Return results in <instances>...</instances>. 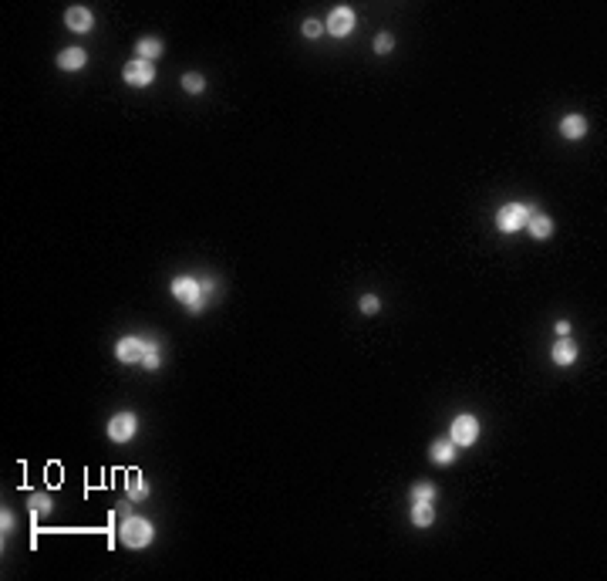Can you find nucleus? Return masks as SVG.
Instances as JSON below:
<instances>
[{
	"label": "nucleus",
	"mask_w": 607,
	"mask_h": 581,
	"mask_svg": "<svg viewBox=\"0 0 607 581\" xmlns=\"http://www.w3.org/2000/svg\"><path fill=\"white\" fill-rule=\"evenodd\" d=\"M118 541L125 548H132V551H142V548H149L152 541H155V527L142 514H125L122 524H118Z\"/></svg>",
	"instance_id": "f257e3e1"
},
{
	"label": "nucleus",
	"mask_w": 607,
	"mask_h": 581,
	"mask_svg": "<svg viewBox=\"0 0 607 581\" xmlns=\"http://www.w3.org/2000/svg\"><path fill=\"white\" fill-rule=\"evenodd\" d=\"M169 290H173L175 301H182L186 304V311L189 314H203L206 311V294H203V281H196V277H189V274H182V277H175L173 284H169Z\"/></svg>",
	"instance_id": "f03ea898"
},
{
	"label": "nucleus",
	"mask_w": 607,
	"mask_h": 581,
	"mask_svg": "<svg viewBox=\"0 0 607 581\" xmlns=\"http://www.w3.org/2000/svg\"><path fill=\"white\" fill-rule=\"evenodd\" d=\"M530 213H533V206H526V203H506V206H499L496 210L499 233H520L523 226H526V220H530Z\"/></svg>",
	"instance_id": "7ed1b4c3"
},
{
	"label": "nucleus",
	"mask_w": 607,
	"mask_h": 581,
	"mask_svg": "<svg viewBox=\"0 0 607 581\" xmlns=\"http://www.w3.org/2000/svg\"><path fill=\"white\" fill-rule=\"evenodd\" d=\"M449 440H452L459 449H469L479 440V419L473 412H459L449 426Z\"/></svg>",
	"instance_id": "20e7f679"
},
{
	"label": "nucleus",
	"mask_w": 607,
	"mask_h": 581,
	"mask_svg": "<svg viewBox=\"0 0 607 581\" xmlns=\"http://www.w3.org/2000/svg\"><path fill=\"white\" fill-rule=\"evenodd\" d=\"M105 433H109L111 443H132L135 433H139V416L129 412V409H125V412H115L109 419V429H105Z\"/></svg>",
	"instance_id": "39448f33"
},
{
	"label": "nucleus",
	"mask_w": 607,
	"mask_h": 581,
	"mask_svg": "<svg viewBox=\"0 0 607 581\" xmlns=\"http://www.w3.org/2000/svg\"><path fill=\"white\" fill-rule=\"evenodd\" d=\"M122 78H125V85H132V88H149L152 82H155V65L142 61V58H132L129 65L122 68Z\"/></svg>",
	"instance_id": "423d86ee"
},
{
	"label": "nucleus",
	"mask_w": 607,
	"mask_h": 581,
	"mask_svg": "<svg viewBox=\"0 0 607 581\" xmlns=\"http://www.w3.org/2000/svg\"><path fill=\"white\" fill-rule=\"evenodd\" d=\"M354 27H358V17H354V10H351L347 3L334 7V10H331V17L324 21V31H331V38H347Z\"/></svg>",
	"instance_id": "0eeeda50"
},
{
	"label": "nucleus",
	"mask_w": 607,
	"mask_h": 581,
	"mask_svg": "<svg viewBox=\"0 0 607 581\" xmlns=\"http://www.w3.org/2000/svg\"><path fill=\"white\" fill-rule=\"evenodd\" d=\"M142 352H145V338L139 335H125L115 341V358L122 365H142Z\"/></svg>",
	"instance_id": "6e6552de"
},
{
	"label": "nucleus",
	"mask_w": 607,
	"mask_h": 581,
	"mask_svg": "<svg viewBox=\"0 0 607 581\" xmlns=\"http://www.w3.org/2000/svg\"><path fill=\"white\" fill-rule=\"evenodd\" d=\"M65 24H68V31H74V34H88L95 27V14L88 7H81V3H74V7L65 10Z\"/></svg>",
	"instance_id": "1a4fd4ad"
},
{
	"label": "nucleus",
	"mask_w": 607,
	"mask_h": 581,
	"mask_svg": "<svg viewBox=\"0 0 607 581\" xmlns=\"http://www.w3.org/2000/svg\"><path fill=\"white\" fill-rule=\"evenodd\" d=\"M455 449L459 447H455L452 440H435L432 447H429V460H432L435 467H452L455 456H459Z\"/></svg>",
	"instance_id": "9d476101"
},
{
	"label": "nucleus",
	"mask_w": 607,
	"mask_h": 581,
	"mask_svg": "<svg viewBox=\"0 0 607 581\" xmlns=\"http://www.w3.org/2000/svg\"><path fill=\"white\" fill-rule=\"evenodd\" d=\"M533 240H550L553 237V220L546 217V213H530V220H526V226H523Z\"/></svg>",
	"instance_id": "9b49d317"
},
{
	"label": "nucleus",
	"mask_w": 607,
	"mask_h": 581,
	"mask_svg": "<svg viewBox=\"0 0 607 581\" xmlns=\"http://www.w3.org/2000/svg\"><path fill=\"white\" fill-rule=\"evenodd\" d=\"M85 65H88V51L78 45L65 47V51L58 54V68H61V71H81Z\"/></svg>",
	"instance_id": "f8f14e48"
},
{
	"label": "nucleus",
	"mask_w": 607,
	"mask_h": 581,
	"mask_svg": "<svg viewBox=\"0 0 607 581\" xmlns=\"http://www.w3.org/2000/svg\"><path fill=\"white\" fill-rule=\"evenodd\" d=\"M577 355H581V348L574 345V338H560V341L550 348V358H553L557 365H574Z\"/></svg>",
	"instance_id": "ddd939ff"
},
{
	"label": "nucleus",
	"mask_w": 607,
	"mask_h": 581,
	"mask_svg": "<svg viewBox=\"0 0 607 581\" xmlns=\"http://www.w3.org/2000/svg\"><path fill=\"white\" fill-rule=\"evenodd\" d=\"M560 135L570 139V142H574V139H584L587 135V118L584 115H564V118H560Z\"/></svg>",
	"instance_id": "4468645a"
},
{
	"label": "nucleus",
	"mask_w": 607,
	"mask_h": 581,
	"mask_svg": "<svg viewBox=\"0 0 607 581\" xmlns=\"http://www.w3.org/2000/svg\"><path fill=\"white\" fill-rule=\"evenodd\" d=\"M162 51H166V45H162L159 38H142V41L135 45V58H142V61H155Z\"/></svg>",
	"instance_id": "2eb2a0df"
},
{
	"label": "nucleus",
	"mask_w": 607,
	"mask_h": 581,
	"mask_svg": "<svg viewBox=\"0 0 607 581\" xmlns=\"http://www.w3.org/2000/svg\"><path fill=\"white\" fill-rule=\"evenodd\" d=\"M125 490H129V500L132 504H142L145 497H149V483L142 480V473H129V483H125Z\"/></svg>",
	"instance_id": "dca6fc26"
},
{
	"label": "nucleus",
	"mask_w": 607,
	"mask_h": 581,
	"mask_svg": "<svg viewBox=\"0 0 607 581\" xmlns=\"http://www.w3.org/2000/svg\"><path fill=\"white\" fill-rule=\"evenodd\" d=\"M409 500L412 504H435L439 500V487L435 483H415L412 490H409Z\"/></svg>",
	"instance_id": "f3484780"
},
{
	"label": "nucleus",
	"mask_w": 607,
	"mask_h": 581,
	"mask_svg": "<svg viewBox=\"0 0 607 581\" xmlns=\"http://www.w3.org/2000/svg\"><path fill=\"white\" fill-rule=\"evenodd\" d=\"M412 524L415 527H432L435 524V504H412Z\"/></svg>",
	"instance_id": "a211bd4d"
},
{
	"label": "nucleus",
	"mask_w": 607,
	"mask_h": 581,
	"mask_svg": "<svg viewBox=\"0 0 607 581\" xmlns=\"http://www.w3.org/2000/svg\"><path fill=\"white\" fill-rule=\"evenodd\" d=\"M159 365H162V352H159V345H155V341H149V338H145V352H142V369H145V372H155Z\"/></svg>",
	"instance_id": "6ab92c4d"
},
{
	"label": "nucleus",
	"mask_w": 607,
	"mask_h": 581,
	"mask_svg": "<svg viewBox=\"0 0 607 581\" xmlns=\"http://www.w3.org/2000/svg\"><path fill=\"white\" fill-rule=\"evenodd\" d=\"M27 507H31V514L34 517H47L51 511H54V500H51L47 493H31V504H27Z\"/></svg>",
	"instance_id": "aec40b11"
},
{
	"label": "nucleus",
	"mask_w": 607,
	"mask_h": 581,
	"mask_svg": "<svg viewBox=\"0 0 607 581\" xmlns=\"http://www.w3.org/2000/svg\"><path fill=\"white\" fill-rule=\"evenodd\" d=\"M182 91H189V95H203V91H206V78H203L199 71H186V75H182Z\"/></svg>",
	"instance_id": "412c9836"
},
{
	"label": "nucleus",
	"mask_w": 607,
	"mask_h": 581,
	"mask_svg": "<svg viewBox=\"0 0 607 581\" xmlns=\"http://www.w3.org/2000/svg\"><path fill=\"white\" fill-rule=\"evenodd\" d=\"M321 34H324V21H314V17H307V21H304V38L317 41Z\"/></svg>",
	"instance_id": "4be33fe9"
},
{
	"label": "nucleus",
	"mask_w": 607,
	"mask_h": 581,
	"mask_svg": "<svg viewBox=\"0 0 607 581\" xmlns=\"http://www.w3.org/2000/svg\"><path fill=\"white\" fill-rule=\"evenodd\" d=\"M391 47H395V38H391L388 31H381V34L375 38V54H388Z\"/></svg>",
	"instance_id": "5701e85b"
},
{
	"label": "nucleus",
	"mask_w": 607,
	"mask_h": 581,
	"mask_svg": "<svg viewBox=\"0 0 607 581\" xmlns=\"http://www.w3.org/2000/svg\"><path fill=\"white\" fill-rule=\"evenodd\" d=\"M358 308H361V314H378L381 311V301H378V294H365Z\"/></svg>",
	"instance_id": "b1692460"
},
{
	"label": "nucleus",
	"mask_w": 607,
	"mask_h": 581,
	"mask_svg": "<svg viewBox=\"0 0 607 581\" xmlns=\"http://www.w3.org/2000/svg\"><path fill=\"white\" fill-rule=\"evenodd\" d=\"M0 531H3V541L14 534V514H10V511H3V514H0Z\"/></svg>",
	"instance_id": "393cba45"
},
{
	"label": "nucleus",
	"mask_w": 607,
	"mask_h": 581,
	"mask_svg": "<svg viewBox=\"0 0 607 581\" xmlns=\"http://www.w3.org/2000/svg\"><path fill=\"white\" fill-rule=\"evenodd\" d=\"M570 332H574V328H570V321H557V335H560V338H570Z\"/></svg>",
	"instance_id": "a878e982"
}]
</instances>
